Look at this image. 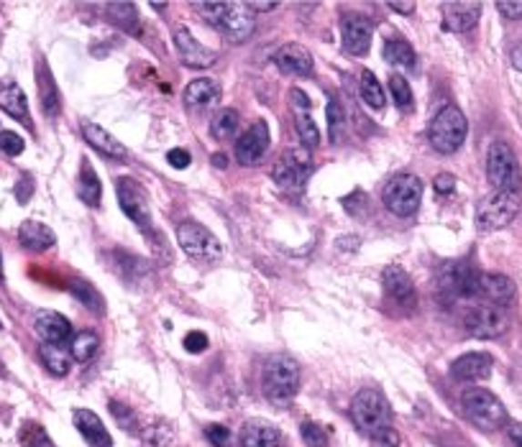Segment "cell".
<instances>
[{
    "label": "cell",
    "instance_id": "cell-7",
    "mask_svg": "<svg viewBox=\"0 0 522 447\" xmlns=\"http://www.w3.org/2000/svg\"><path fill=\"white\" fill-rule=\"evenodd\" d=\"M177 243L189 259L200 263H215L220 261V256H223L220 240L205 225L195 223V220H185V223L177 225Z\"/></svg>",
    "mask_w": 522,
    "mask_h": 447
},
{
    "label": "cell",
    "instance_id": "cell-52",
    "mask_svg": "<svg viewBox=\"0 0 522 447\" xmlns=\"http://www.w3.org/2000/svg\"><path fill=\"white\" fill-rule=\"evenodd\" d=\"M372 447H400V440H397V434L389 430V432L372 437Z\"/></svg>",
    "mask_w": 522,
    "mask_h": 447
},
{
    "label": "cell",
    "instance_id": "cell-45",
    "mask_svg": "<svg viewBox=\"0 0 522 447\" xmlns=\"http://www.w3.org/2000/svg\"><path fill=\"white\" fill-rule=\"evenodd\" d=\"M198 11H202L205 14V18L210 21V24H220L223 21V15H226L228 11V3H198Z\"/></svg>",
    "mask_w": 522,
    "mask_h": 447
},
{
    "label": "cell",
    "instance_id": "cell-57",
    "mask_svg": "<svg viewBox=\"0 0 522 447\" xmlns=\"http://www.w3.org/2000/svg\"><path fill=\"white\" fill-rule=\"evenodd\" d=\"M509 437H512V442H515V445L522 447V424L520 422L509 427Z\"/></svg>",
    "mask_w": 522,
    "mask_h": 447
},
{
    "label": "cell",
    "instance_id": "cell-5",
    "mask_svg": "<svg viewBox=\"0 0 522 447\" xmlns=\"http://www.w3.org/2000/svg\"><path fill=\"white\" fill-rule=\"evenodd\" d=\"M466 133H469V123L464 118V113L455 106H445L430 123L428 138L435 151L455 154L466 141Z\"/></svg>",
    "mask_w": 522,
    "mask_h": 447
},
{
    "label": "cell",
    "instance_id": "cell-26",
    "mask_svg": "<svg viewBox=\"0 0 522 447\" xmlns=\"http://www.w3.org/2000/svg\"><path fill=\"white\" fill-rule=\"evenodd\" d=\"M18 240H21V246L28 250H49L56 243V236H54V230L49 225L39 223V220H26V223L18 228Z\"/></svg>",
    "mask_w": 522,
    "mask_h": 447
},
{
    "label": "cell",
    "instance_id": "cell-15",
    "mask_svg": "<svg viewBox=\"0 0 522 447\" xmlns=\"http://www.w3.org/2000/svg\"><path fill=\"white\" fill-rule=\"evenodd\" d=\"M269 148V126L267 120H256L249 131L243 133L236 144V158L246 164V167H254L261 161V157L267 154Z\"/></svg>",
    "mask_w": 522,
    "mask_h": 447
},
{
    "label": "cell",
    "instance_id": "cell-2",
    "mask_svg": "<svg viewBox=\"0 0 522 447\" xmlns=\"http://www.w3.org/2000/svg\"><path fill=\"white\" fill-rule=\"evenodd\" d=\"M479 271L464 261L443 263L435 274V291L441 302H458V300H476L479 291Z\"/></svg>",
    "mask_w": 522,
    "mask_h": 447
},
{
    "label": "cell",
    "instance_id": "cell-30",
    "mask_svg": "<svg viewBox=\"0 0 522 447\" xmlns=\"http://www.w3.org/2000/svg\"><path fill=\"white\" fill-rule=\"evenodd\" d=\"M39 358L41 363H44V369L49 371L52 376H67L69 369H72V355L62 345L44 342V345H39Z\"/></svg>",
    "mask_w": 522,
    "mask_h": 447
},
{
    "label": "cell",
    "instance_id": "cell-55",
    "mask_svg": "<svg viewBox=\"0 0 522 447\" xmlns=\"http://www.w3.org/2000/svg\"><path fill=\"white\" fill-rule=\"evenodd\" d=\"M249 11H259V14H267V11H277L280 3H246Z\"/></svg>",
    "mask_w": 522,
    "mask_h": 447
},
{
    "label": "cell",
    "instance_id": "cell-38",
    "mask_svg": "<svg viewBox=\"0 0 522 447\" xmlns=\"http://www.w3.org/2000/svg\"><path fill=\"white\" fill-rule=\"evenodd\" d=\"M295 128L305 148H318V146H321V131H318L315 120L310 118L308 113H300V116H297Z\"/></svg>",
    "mask_w": 522,
    "mask_h": 447
},
{
    "label": "cell",
    "instance_id": "cell-54",
    "mask_svg": "<svg viewBox=\"0 0 522 447\" xmlns=\"http://www.w3.org/2000/svg\"><path fill=\"white\" fill-rule=\"evenodd\" d=\"M31 189H34L31 179H28V177H24V179H21V187L15 189V195H18V199H21V202H26L28 195H31Z\"/></svg>",
    "mask_w": 522,
    "mask_h": 447
},
{
    "label": "cell",
    "instance_id": "cell-13",
    "mask_svg": "<svg viewBox=\"0 0 522 447\" xmlns=\"http://www.w3.org/2000/svg\"><path fill=\"white\" fill-rule=\"evenodd\" d=\"M382 284H384V294L392 300V304H397L400 310H407V312L415 310V284H413V279H410V274L402 266H397V263L387 266L384 274H382Z\"/></svg>",
    "mask_w": 522,
    "mask_h": 447
},
{
    "label": "cell",
    "instance_id": "cell-40",
    "mask_svg": "<svg viewBox=\"0 0 522 447\" xmlns=\"http://www.w3.org/2000/svg\"><path fill=\"white\" fill-rule=\"evenodd\" d=\"M21 442H24V447H56L52 442V437L46 434V430H44L41 424H34V422L24 424V430H21Z\"/></svg>",
    "mask_w": 522,
    "mask_h": 447
},
{
    "label": "cell",
    "instance_id": "cell-18",
    "mask_svg": "<svg viewBox=\"0 0 522 447\" xmlns=\"http://www.w3.org/2000/svg\"><path fill=\"white\" fill-rule=\"evenodd\" d=\"M482 15V3H445L443 5V28L451 34H464L476 26Z\"/></svg>",
    "mask_w": 522,
    "mask_h": 447
},
{
    "label": "cell",
    "instance_id": "cell-49",
    "mask_svg": "<svg viewBox=\"0 0 522 447\" xmlns=\"http://www.w3.org/2000/svg\"><path fill=\"white\" fill-rule=\"evenodd\" d=\"M496 11L509 21H517L522 18V3H496Z\"/></svg>",
    "mask_w": 522,
    "mask_h": 447
},
{
    "label": "cell",
    "instance_id": "cell-29",
    "mask_svg": "<svg viewBox=\"0 0 522 447\" xmlns=\"http://www.w3.org/2000/svg\"><path fill=\"white\" fill-rule=\"evenodd\" d=\"M185 103L189 107H210L220 97V87H218V82L215 79H192L188 87H185Z\"/></svg>",
    "mask_w": 522,
    "mask_h": 447
},
{
    "label": "cell",
    "instance_id": "cell-39",
    "mask_svg": "<svg viewBox=\"0 0 522 447\" xmlns=\"http://www.w3.org/2000/svg\"><path fill=\"white\" fill-rule=\"evenodd\" d=\"M389 93H392V100L400 110H410L413 107V87L407 85V79L400 77V75H392L389 77Z\"/></svg>",
    "mask_w": 522,
    "mask_h": 447
},
{
    "label": "cell",
    "instance_id": "cell-42",
    "mask_svg": "<svg viewBox=\"0 0 522 447\" xmlns=\"http://www.w3.org/2000/svg\"><path fill=\"white\" fill-rule=\"evenodd\" d=\"M300 434H302V440H305L308 447H328V434L315 422H302L300 424Z\"/></svg>",
    "mask_w": 522,
    "mask_h": 447
},
{
    "label": "cell",
    "instance_id": "cell-47",
    "mask_svg": "<svg viewBox=\"0 0 522 447\" xmlns=\"http://www.w3.org/2000/svg\"><path fill=\"white\" fill-rule=\"evenodd\" d=\"M167 161L172 164L174 169H188L189 167V151H185V148H172L169 154H167Z\"/></svg>",
    "mask_w": 522,
    "mask_h": 447
},
{
    "label": "cell",
    "instance_id": "cell-27",
    "mask_svg": "<svg viewBox=\"0 0 522 447\" xmlns=\"http://www.w3.org/2000/svg\"><path fill=\"white\" fill-rule=\"evenodd\" d=\"M36 82H39L41 107H44L46 118H56L59 110H62V97H59V90L54 85L49 66L44 65V62H39V66H36Z\"/></svg>",
    "mask_w": 522,
    "mask_h": 447
},
{
    "label": "cell",
    "instance_id": "cell-46",
    "mask_svg": "<svg viewBox=\"0 0 522 447\" xmlns=\"http://www.w3.org/2000/svg\"><path fill=\"white\" fill-rule=\"evenodd\" d=\"M208 348V335L205 332H198V330H192L185 335V350L188 353H202Z\"/></svg>",
    "mask_w": 522,
    "mask_h": 447
},
{
    "label": "cell",
    "instance_id": "cell-24",
    "mask_svg": "<svg viewBox=\"0 0 522 447\" xmlns=\"http://www.w3.org/2000/svg\"><path fill=\"white\" fill-rule=\"evenodd\" d=\"M75 427L90 447H113V440L107 434L106 424L90 409H77L75 411Z\"/></svg>",
    "mask_w": 522,
    "mask_h": 447
},
{
    "label": "cell",
    "instance_id": "cell-44",
    "mask_svg": "<svg viewBox=\"0 0 522 447\" xmlns=\"http://www.w3.org/2000/svg\"><path fill=\"white\" fill-rule=\"evenodd\" d=\"M24 138L14 131H0V151H5L8 157H18L24 151Z\"/></svg>",
    "mask_w": 522,
    "mask_h": 447
},
{
    "label": "cell",
    "instance_id": "cell-36",
    "mask_svg": "<svg viewBox=\"0 0 522 447\" xmlns=\"http://www.w3.org/2000/svg\"><path fill=\"white\" fill-rule=\"evenodd\" d=\"M362 100L369 107H374V110H382L384 107V87H382V82L374 77V72H363L362 75Z\"/></svg>",
    "mask_w": 522,
    "mask_h": 447
},
{
    "label": "cell",
    "instance_id": "cell-6",
    "mask_svg": "<svg viewBox=\"0 0 522 447\" xmlns=\"http://www.w3.org/2000/svg\"><path fill=\"white\" fill-rule=\"evenodd\" d=\"M486 177L496 192H517L522 182L520 164L505 141H495L486 151Z\"/></svg>",
    "mask_w": 522,
    "mask_h": 447
},
{
    "label": "cell",
    "instance_id": "cell-31",
    "mask_svg": "<svg viewBox=\"0 0 522 447\" xmlns=\"http://www.w3.org/2000/svg\"><path fill=\"white\" fill-rule=\"evenodd\" d=\"M77 195L85 205H90L95 208L97 202H100V195H103V187H100V177H97V171L93 169V164L85 158L82 161V171H80V179H77Z\"/></svg>",
    "mask_w": 522,
    "mask_h": 447
},
{
    "label": "cell",
    "instance_id": "cell-1",
    "mask_svg": "<svg viewBox=\"0 0 522 447\" xmlns=\"http://www.w3.org/2000/svg\"><path fill=\"white\" fill-rule=\"evenodd\" d=\"M351 420L363 434H384L392 427V407L379 389H362L351 401Z\"/></svg>",
    "mask_w": 522,
    "mask_h": 447
},
{
    "label": "cell",
    "instance_id": "cell-28",
    "mask_svg": "<svg viewBox=\"0 0 522 447\" xmlns=\"http://www.w3.org/2000/svg\"><path fill=\"white\" fill-rule=\"evenodd\" d=\"M0 107H3L11 118L21 120L24 126H31L26 93H24L15 82H8V85L0 87Z\"/></svg>",
    "mask_w": 522,
    "mask_h": 447
},
{
    "label": "cell",
    "instance_id": "cell-51",
    "mask_svg": "<svg viewBox=\"0 0 522 447\" xmlns=\"http://www.w3.org/2000/svg\"><path fill=\"white\" fill-rule=\"evenodd\" d=\"M110 411H113V417L116 420H121L126 424V430H131V424H134V414L128 411V409L118 404V401H110Z\"/></svg>",
    "mask_w": 522,
    "mask_h": 447
},
{
    "label": "cell",
    "instance_id": "cell-37",
    "mask_svg": "<svg viewBox=\"0 0 522 447\" xmlns=\"http://www.w3.org/2000/svg\"><path fill=\"white\" fill-rule=\"evenodd\" d=\"M107 15H110L113 24H118V26L131 31V34L138 28V14H136L134 3H110L107 5Z\"/></svg>",
    "mask_w": 522,
    "mask_h": 447
},
{
    "label": "cell",
    "instance_id": "cell-4",
    "mask_svg": "<svg viewBox=\"0 0 522 447\" xmlns=\"http://www.w3.org/2000/svg\"><path fill=\"white\" fill-rule=\"evenodd\" d=\"M461 409H464V417L484 432H495L507 424V409L502 407V401L492 391L479 386L466 389L461 394Z\"/></svg>",
    "mask_w": 522,
    "mask_h": 447
},
{
    "label": "cell",
    "instance_id": "cell-43",
    "mask_svg": "<svg viewBox=\"0 0 522 447\" xmlns=\"http://www.w3.org/2000/svg\"><path fill=\"white\" fill-rule=\"evenodd\" d=\"M205 437L215 447H233V434L223 424H208L205 427Z\"/></svg>",
    "mask_w": 522,
    "mask_h": 447
},
{
    "label": "cell",
    "instance_id": "cell-20",
    "mask_svg": "<svg viewBox=\"0 0 522 447\" xmlns=\"http://www.w3.org/2000/svg\"><path fill=\"white\" fill-rule=\"evenodd\" d=\"M274 65L280 66L284 75L308 77V75H312V54L302 44H284L274 54Z\"/></svg>",
    "mask_w": 522,
    "mask_h": 447
},
{
    "label": "cell",
    "instance_id": "cell-59",
    "mask_svg": "<svg viewBox=\"0 0 522 447\" xmlns=\"http://www.w3.org/2000/svg\"><path fill=\"white\" fill-rule=\"evenodd\" d=\"M151 8H154V11H164L167 5H164V3H151Z\"/></svg>",
    "mask_w": 522,
    "mask_h": 447
},
{
    "label": "cell",
    "instance_id": "cell-11",
    "mask_svg": "<svg viewBox=\"0 0 522 447\" xmlns=\"http://www.w3.org/2000/svg\"><path fill=\"white\" fill-rule=\"evenodd\" d=\"M116 192H118V205L121 210L131 218L136 223V228L144 233V236L151 240V246H157V236H154V225H151V210H148L147 195L144 189L136 185L134 179L123 177L116 182Z\"/></svg>",
    "mask_w": 522,
    "mask_h": 447
},
{
    "label": "cell",
    "instance_id": "cell-50",
    "mask_svg": "<svg viewBox=\"0 0 522 447\" xmlns=\"http://www.w3.org/2000/svg\"><path fill=\"white\" fill-rule=\"evenodd\" d=\"M290 97H292V107L297 110V116L300 113H308L310 110V97L300 87H295V90H290Z\"/></svg>",
    "mask_w": 522,
    "mask_h": 447
},
{
    "label": "cell",
    "instance_id": "cell-17",
    "mask_svg": "<svg viewBox=\"0 0 522 447\" xmlns=\"http://www.w3.org/2000/svg\"><path fill=\"white\" fill-rule=\"evenodd\" d=\"M218 28L226 34L230 41H246L256 28L254 14L249 11L246 3H228V11L223 15V21L218 24Z\"/></svg>",
    "mask_w": 522,
    "mask_h": 447
},
{
    "label": "cell",
    "instance_id": "cell-3",
    "mask_svg": "<svg viewBox=\"0 0 522 447\" xmlns=\"http://www.w3.org/2000/svg\"><path fill=\"white\" fill-rule=\"evenodd\" d=\"M300 391V366L295 358L277 353L264 366V394L274 404L292 401Z\"/></svg>",
    "mask_w": 522,
    "mask_h": 447
},
{
    "label": "cell",
    "instance_id": "cell-58",
    "mask_svg": "<svg viewBox=\"0 0 522 447\" xmlns=\"http://www.w3.org/2000/svg\"><path fill=\"white\" fill-rule=\"evenodd\" d=\"M213 164H215V167H220V169H223V167H226V157H223V154H215Z\"/></svg>",
    "mask_w": 522,
    "mask_h": 447
},
{
    "label": "cell",
    "instance_id": "cell-32",
    "mask_svg": "<svg viewBox=\"0 0 522 447\" xmlns=\"http://www.w3.org/2000/svg\"><path fill=\"white\" fill-rule=\"evenodd\" d=\"M97 348H100V338L95 335L93 330H82L77 335H72V340H69V355H72V361H77V363L93 361Z\"/></svg>",
    "mask_w": 522,
    "mask_h": 447
},
{
    "label": "cell",
    "instance_id": "cell-34",
    "mask_svg": "<svg viewBox=\"0 0 522 447\" xmlns=\"http://www.w3.org/2000/svg\"><path fill=\"white\" fill-rule=\"evenodd\" d=\"M239 113L233 110V107H223V110H218L210 120V133H213V138L218 141H228V138H233L236 131H239Z\"/></svg>",
    "mask_w": 522,
    "mask_h": 447
},
{
    "label": "cell",
    "instance_id": "cell-23",
    "mask_svg": "<svg viewBox=\"0 0 522 447\" xmlns=\"http://www.w3.org/2000/svg\"><path fill=\"white\" fill-rule=\"evenodd\" d=\"M82 138L93 146L95 151H100V154H103V157H107V158H126L128 157L126 146H123L121 141L116 138V136H110V133H107L103 126L93 123V120H85V123H82Z\"/></svg>",
    "mask_w": 522,
    "mask_h": 447
},
{
    "label": "cell",
    "instance_id": "cell-35",
    "mask_svg": "<svg viewBox=\"0 0 522 447\" xmlns=\"http://www.w3.org/2000/svg\"><path fill=\"white\" fill-rule=\"evenodd\" d=\"M382 54L389 65L397 66H415V49L404 39H387L382 46Z\"/></svg>",
    "mask_w": 522,
    "mask_h": 447
},
{
    "label": "cell",
    "instance_id": "cell-21",
    "mask_svg": "<svg viewBox=\"0 0 522 447\" xmlns=\"http://www.w3.org/2000/svg\"><path fill=\"white\" fill-rule=\"evenodd\" d=\"M492 355L489 353H466L455 358L451 366V376L458 381H484L492 373Z\"/></svg>",
    "mask_w": 522,
    "mask_h": 447
},
{
    "label": "cell",
    "instance_id": "cell-19",
    "mask_svg": "<svg viewBox=\"0 0 522 447\" xmlns=\"http://www.w3.org/2000/svg\"><path fill=\"white\" fill-rule=\"evenodd\" d=\"M34 328L39 332V338L49 345H65L67 340H72V325L65 315L59 312H49V310H41L36 312V320H34Z\"/></svg>",
    "mask_w": 522,
    "mask_h": 447
},
{
    "label": "cell",
    "instance_id": "cell-41",
    "mask_svg": "<svg viewBox=\"0 0 522 447\" xmlns=\"http://www.w3.org/2000/svg\"><path fill=\"white\" fill-rule=\"evenodd\" d=\"M325 116H328V136H331V144H338L341 136H343V120H346L343 107L338 106L335 100H331L328 107H325Z\"/></svg>",
    "mask_w": 522,
    "mask_h": 447
},
{
    "label": "cell",
    "instance_id": "cell-33",
    "mask_svg": "<svg viewBox=\"0 0 522 447\" xmlns=\"http://www.w3.org/2000/svg\"><path fill=\"white\" fill-rule=\"evenodd\" d=\"M69 291L75 294V300L80 304H85V310H90L95 315H100L106 310V302H103V294L95 290L93 284H87L85 279H75L69 284Z\"/></svg>",
    "mask_w": 522,
    "mask_h": 447
},
{
    "label": "cell",
    "instance_id": "cell-8",
    "mask_svg": "<svg viewBox=\"0 0 522 447\" xmlns=\"http://www.w3.org/2000/svg\"><path fill=\"white\" fill-rule=\"evenodd\" d=\"M464 328L469 332L471 338H479V340H495L499 335H505L509 328V315L505 307L499 304H486L476 302L471 304L469 312L464 317Z\"/></svg>",
    "mask_w": 522,
    "mask_h": 447
},
{
    "label": "cell",
    "instance_id": "cell-14",
    "mask_svg": "<svg viewBox=\"0 0 522 447\" xmlns=\"http://www.w3.org/2000/svg\"><path fill=\"white\" fill-rule=\"evenodd\" d=\"M174 49H177L179 62L185 66H192V69H208L218 59L213 49H208L205 44H200L189 34L188 28H177L174 31Z\"/></svg>",
    "mask_w": 522,
    "mask_h": 447
},
{
    "label": "cell",
    "instance_id": "cell-10",
    "mask_svg": "<svg viewBox=\"0 0 522 447\" xmlns=\"http://www.w3.org/2000/svg\"><path fill=\"white\" fill-rule=\"evenodd\" d=\"M382 202L392 215L397 218H410L415 215L420 202H423V182L417 179L415 174H400L394 177L384 192H382Z\"/></svg>",
    "mask_w": 522,
    "mask_h": 447
},
{
    "label": "cell",
    "instance_id": "cell-16",
    "mask_svg": "<svg viewBox=\"0 0 522 447\" xmlns=\"http://www.w3.org/2000/svg\"><path fill=\"white\" fill-rule=\"evenodd\" d=\"M372 34H374V28L372 24L362 18V15H346L343 21H341V44H343V49L348 54H353V56H363V54L369 52V46H372Z\"/></svg>",
    "mask_w": 522,
    "mask_h": 447
},
{
    "label": "cell",
    "instance_id": "cell-25",
    "mask_svg": "<svg viewBox=\"0 0 522 447\" xmlns=\"http://www.w3.org/2000/svg\"><path fill=\"white\" fill-rule=\"evenodd\" d=\"M241 447H280L281 434L274 424L261 420L246 422L241 427Z\"/></svg>",
    "mask_w": 522,
    "mask_h": 447
},
{
    "label": "cell",
    "instance_id": "cell-56",
    "mask_svg": "<svg viewBox=\"0 0 522 447\" xmlns=\"http://www.w3.org/2000/svg\"><path fill=\"white\" fill-rule=\"evenodd\" d=\"M509 59H512V66H515L517 72H522V44H520V46H515V49H512V54H509Z\"/></svg>",
    "mask_w": 522,
    "mask_h": 447
},
{
    "label": "cell",
    "instance_id": "cell-22",
    "mask_svg": "<svg viewBox=\"0 0 522 447\" xmlns=\"http://www.w3.org/2000/svg\"><path fill=\"white\" fill-rule=\"evenodd\" d=\"M512 297H515V284L509 277H505V274H482L479 277L476 302L505 307L507 302H512Z\"/></svg>",
    "mask_w": 522,
    "mask_h": 447
},
{
    "label": "cell",
    "instance_id": "cell-12",
    "mask_svg": "<svg viewBox=\"0 0 522 447\" xmlns=\"http://www.w3.org/2000/svg\"><path fill=\"white\" fill-rule=\"evenodd\" d=\"M312 174V164H310V154L302 148H290L280 157V161L274 164L271 177L274 182L284 189H300L305 187L308 177Z\"/></svg>",
    "mask_w": 522,
    "mask_h": 447
},
{
    "label": "cell",
    "instance_id": "cell-60",
    "mask_svg": "<svg viewBox=\"0 0 522 447\" xmlns=\"http://www.w3.org/2000/svg\"><path fill=\"white\" fill-rule=\"evenodd\" d=\"M0 284H3V259H0Z\"/></svg>",
    "mask_w": 522,
    "mask_h": 447
},
{
    "label": "cell",
    "instance_id": "cell-9",
    "mask_svg": "<svg viewBox=\"0 0 522 447\" xmlns=\"http://www.w3.org/2000/svg\"><path fill=\"white\" fill-rule=\"evenodd\" d=\"M520 212V198L517 192H495L489 198H484L476 208V228L484 233L502 230L507 228Z\"/></svg>",
    "mask_w": 522,
    "mask_h": 447
},
{
    "label": "cell",
    "instance_id": "cell-48",
    "mask_svg": "<svg viewBox=\"0 0 522 447\" xmlns=\"http://www.w3.org/2000/svg\"><path fill=\"white\" fill-rule=\"evenodd\" d=\"M433 187H435L438 195H451L455 189V177L454 174H438L435 182H433Z\"/></svg>",
    "mask_w": 522,
    "mask_h": 447
},
{
    "label": "cell",
    "instance_id": "cell-53",
    "mask_svg": "<svg viewBox=\"0 0 522 447\" xmlns=\"http://www.w3.org/2000/svg\"><path fill=\"white\" fill-rule=\"evenodd\" d=\"M389 8L394 11V14H402V15H407V14H415V3H389Z\"/></svg>",
    "mask_w": 522,
    "mask_h": 447
}]
</instances>
